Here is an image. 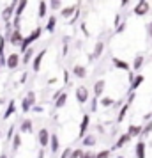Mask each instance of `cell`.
Segmentation results:
<instances>
[{"label": "cell", "instance_id": "obj_52", "mask_svg": "<svg viewBox=\"0 0 152 158\" xmlns=\"http://www.w3.org/2000/svg\"><path fill=\"white\" fill-rule=\"evenodd\" d=\"M119 23H120V15H117V16H115V22H113V25H115V27H117Z\"/></svg>", "mask_w": 152, "mask_h": 158}, {"label": "cell", "instance_id": "obj_14", "mask_svg": "<svg viewBox=\"0 0 152 158\" xmlns=\"http://www.w3.org/2000/svg\"><path fill=\"white\" fill-rule=\"evenodd\" d=\"M72 75H74L76 78L83 80L85 77H87V68H85V66H81V64H76L74 68H72Z\"/></svg>", "mask_w": 152, "mask_h": 158}, {"label": "cell", "instance_id": "obj_55", "mask_svg": "<svg viewBox=\"0 0 152 158\" xmlns=\"http://www.w3.org/2000/svg\"><path fill=\"white\" fill-rule=\"evenodd\" d=\"M55 82H57V78H50V80H48V84H50V85H53Z\"/></svg>", "mask_w": 152, "mask_h": 158}, {"label": "cell", "instance_id": "obj_2", "mask_svg": "<svg viewBox=\"0 0 152 158\" xmlns=\"http://www.w3.org/2000/svg\"><path fill=\"white\" fill-rule=\"evenodd\" d=\"M36 101H37L36 93H34V91H29V93H27V96L21 100V112H25V114H27V112H30V108L36 105Z\"/></svg>", "mask_w": 152, "mask_h": 158}, {"label": "cell", "instance_id": "obj_4", "mask_svg": "<svg viewBox=\"0 0 152 158\" xmlns=\"http://www.w3.org/2000/svg\"><path fill=\"white\" fill-rule=\"evenodd\" d=\"M149 11H150V4H149V0H140L136 6H134V9H133V13H134L136 16H145Z\"/></svg>", "mask_w": 152, "mask_h": 158}, {"label": "cell", "instance_id": "obj_7", "mask_svg": "<svg viewBox=\"0 0 152 158\" xmlns=\"http://www.w3.org/2000/svg\"><path fill=\"white\" fill-rule=\"evenodd\" d=\"M20 62H21L20 53H9L6 57V68H9V69H16L20 66Z\"/></svg>", "mask_w": 152, "mask_h": 158}, {"label": "cell", "instance_id": "obj_25", "mask_svg": "<svg viewBox=\"0 0 152 158\" xmlns=\"http://www.w3.org/2000/svg\"><path fill=\"white\" fill-rule=\"evenodd\" d=\"M16 112V101L14 100H11L7 103V108H6V112H4V121H6V119H9V117H11V115L14 114Z\"/></svg>", "mask_w": 152, "mask_h": 158}, {"label": "cell", "instance_id": "obj_26", "mask_svg": "<svg viewBox=\"0 0 152 158\" xmlns=\"http://www.w3.org/2000/svg\"><path fill=\"white\" fill-rule=\"evenodd\" d=\"M145 77L142 75V73H138V75H134V78H133V82H131V91H136L138 87L143 84Z\"/></svg>", "mask_w": 152, "mask_h": 158}, {"label": "cell", "instance_id": "obj_16", "mask_svg": "<svg viewBox=\"0 0 152 158\" xmlns=\"http://www.w3.org/2000/svg\"><path fill=\"white\" fill-rule=\"evenodd\" d=\"M32 131H34V123L30 121V119L21 121V124H20V133H32Z\"/></svg>", "mask_w": 152, "mask_h": 158}, {"label": "cell", "instance_id": "obj_38", "mask_svg": "<svg viewBox=\"0 0 152 158\" xmlns=\"http://www.w3.org/2000/svg\"><path fill=\"white\" fill-rule=\"evenodd\" d=\"M11 23H13V29H20V23H21V16H14Z\"/></svg>", "mask_w": 152, "mask_h": 158}, {"label": "cell", "instance_id": "obj_28", "mask_svg": "<svg viewBox=\"0 0 152 158\" xmlns=\"http://www.w3.org/2000/svg\"><path fill=\"white\" fill-rule=\"evenodd\" d=\"M27 6H29V0H20L18 6H16V9H14V16H21L23 13H25Z\"/></svg>", "mask_w": 152, "mask_h": 158}, {"label": "cell", "instance_id": "obj_59", "mask_svg": "<svg viewBox=\"0 0 152 158\" xmlns=\"http://www.w3.org/2000/svg\"><path fill=\"white\" fill-rule=\"evenodd\" d=\"M4 103H6V100H4V98H0V105H4Z\"/></svg>", "mask_w": 152, "mask_h": 158}, {"label": "cell", "instance_id": "obj_47", "mask_svg": "<svg viewBox=\"0 0 152 158\" xmlns=\"http://www.w3.org/2000/svg\"><path fill=\"white\" fill-rule=\"evenodd\" d=\"M134 96H136L134 91H131V93L127 94V101H126V103H133V101H134Z\"/></svg>", "mask_w": 152, "mask_h": 158}, {"label": "cell", "instance_id": "obj_1", "mask_svg": "<svg viewBox=\"0 0 152 158\" xmlns=\"http://www.w3.org/2000/svg\"><path fill=\"white\" fill-rule=\"evenodd\" d=\"M41 34H43V27H36V29L32 30V32H30V34H29L27 37H23L21 44H20V50H21V53H23L25 50H27L29 46H32V44L36 43L37 39L41 37Z\"/></svg>", "mask_w": 152, "mask_h": 158}, {"label": "cell", "instance_id": "obj_18", "mask_svg": "<svg viewBox=\"0 0 152 158\" xmlns=\"http://www.w3.org/2000/svg\"><path fill=\"white\" fill-rule=\"evenodd\" d=\"M13 16H14V7H13V6H6L4 11H2V20H4V22H11Z\"/></svg>", "mask_w": 152, "mask_h": 158}, {"label": "cell", "instance_id": "obj_36", "mask_svg": "<svg viewBox=\"0 0 152 158\" xmlns=\"http://www.w3.org/2000/svg\"><path fill=\"white\" fill-rule=\"evenodd\" d=\"M81 155H83V149L78 148V149H72L71 151V156H69V158H81Z\"/></svg>", "mask_w": 152, "mask_h": 158}, {"label": "cell", "instance_id": "obj_46", "mask_svg": "<svg viewBox=\"0 0 152 158\" xmlns=\"http://www.w3.org/2000/svg\"><path fill=\"white\" fill-rule=\"evenodd\" d=\"M81 158H95V153H90V151H83Z\"/></svg>", "mask_w": 152, "mask_h": 158}, {"label": "cell", "instance_id": "obj_30", "mask_svg": "<svg viewBox=\"0 0 152 158\" xmlns=\"http://www.w3.org/2000/svg\"><path fill=\"white\" fill-rule=\"evenodd\" d=\"M127 110H129V103H124L120 110H119V115H117V123H122L126 119V114H127Z\"/></svg>", "mask_w": 152, "mask_h": 158}, {"label": "cell", "instance_id": "obj_29", "mask_svg": "<svg viewBox=\"0 0 152 158\" xmlns=\"http://www.w3.org/2000/svg\"><path fill=\"white\" fill-rule=\"evenodd\" d=\"M55 27H57V16L51 15L50 18H48V23H46V30H48L50 34H53V32H55Z\"/></svg>", "mask_w": 152, "mask_h": 158}, {"label": "cell", "instance_id": "obj_49", "mask_svg": "<svg viewBox=\"0 0 152 158\" xmlns=\"http://www.w3.org/2000/svg\"><path fill=\"white\" fill-rule=\"evenodd\" d=\"M67 41H69V37H64V48H62V55H67Z\"/></svg>", "mask_w": 152, "mask_h": 158}, {"label": "cell", "instance_id": "obj_43", "mask_svg": "<svg viewBox=\"0 0 152 158\" xmlns=\"http://www.w3.org/2000/svg\"><path fill=\"white\" fill-rule=\"evenodd\" d=\"M13 135H14V126H11L7 130V135H6V140H13Z\"/></svg>", "mask_w": 152, "mask_h": 158}, {"label": "cell", "instance_id": "obj_24", "mask_svg": "<svg viewBox=\"0 0 152 158\" xmlns=\"http://www.w3.org/2000/svg\"><path fill=\"white\" fill-rule=\"evenodd\" d=\"M103 52H104V43L103 41H97L94 46V50H92V59H99L103 55Z\"/></svg>", "mask_w": 152, "mask_h": 158}, {"label": "cell", "instance_id": "obj_48", "mask_svg": "<svg viewBox=\"0 0 152 158\" xmlns=\"http://www.w3.org/2000/svg\"><path fill=\"white\" fill-rule=\"evenodd\" d=\"M64 84H65V85H69V84H71V82H69V71H67V69H64Z\"/></svg>", "mask_w": 152, "mask_h": 158}, {"label": "cell", "instance_id": "obj_61", "mask_svg": "<svg viewBox=\"0 0 152 158\" xmlns=\"http://www.w3.org/2000/svg\"><path fill=\"white\" fill-rule=\"evenodd\" d=\"M119 158H124V156H119Z\"/></svg>", "mask_w": 152, "mask_h": 158}, {"label": "cell", "instance_id": "obj_31", "mask_svg": "<svg viewBox=\"0 0 152 158\" xmlns=\"http://www.w3.org/2000/svg\"><path fill=\"white\" fill-rule=\"evenodd\" d=\"M6 36H2L0 34V59L4 60V64H6Z\"/></svg>", "mask_w": 152, "mask_h": 158}, {"label": "cell", "instance_id": "obj_42", "mask_svg": "<svg viewBox=\"0 0 152 158\" xmlns=\"http://www.w3.org/2000/svg\"><path fill=\"white\" fill-rule=\"evenodd\" d=\"M30 112H36V114H41V112H44V108L41 107V105H34V107L30 108Z\"/></svg>", "mask_w": 152, "mask_h": 158}, {"label": "cell", "instance_id": "obj_53", "mask_svg": "<svg viewBox=\"0 0 152 158\" xmlns=\"http://www.w3.org/2000/svg\"><path fill=\"white\" fill-rule=\"evenodd\" d=\"M18 2H20V0H11V4H9V6H13V7L16 9V6H18Z\"/></svg>", "mask_w": 152, "mask_h": 158}, {"label": "cell", "instance_id": "obj_51", "mask_svg": "<svg viewBox=\"0 0 152 158\" xmlns=\"http://www.w3.org/2000/svg\"><path fill=\"white\" fill-rule=\"evenodd\" d=\"M80 29H81V32H85V34L88 36V32H87V27H85V23H83V22L80 23Z\"/></svg>", "mask_w": 152, "mask_h": 158}, {"label": "cell", "instance_id": "obj_34", "mask_svg": "<svg viewBox=\"0 0 152 158\" xmlns=\"http://www.w3.org/2000/svg\"><path fill=\"white\" fill-rule=\"evenodd\" d=\"M101 105L103 107H113V105H115V100H113V98H103Z\"/></svg>", "mask_w": 152, "mask_h": 158}, {"label": "cell", "instance_id": "obj_35", "mask_svg": "<svg viewBox=\"0 0 152 158\" xmlns=\"http://www.w3.org/2000/svg\"><path fill=\"white\" fill-rule=\"evenodd\" d=\"M110 156H111V151L110 149H103L95 155V158H110Z\"/></svg>", "mask_w": 152, "mask_h": 158}, {"label": "cell", "instance_id": "obj_40", "mask_svg": "<svg viewBox=\"0 0 152 158\" xmlns=\"http://www.w3.org/2000/svg\"><path fill=\"white\" fill-rule=\"evenodd\" d=\"M90 112H97V96L92 98V103H90Z\"/></svg>", "mask_w": 152, "mask_h": 158}, {"label": "cell", "instance_id": "obj_23", "mask_svg": "<svg viewBox=\"0 0 152 158\" xmlns=\"http://www.w3.org/2000/svg\"><path fill=\"white\" fill-rule=\"evenodd\" d=\"M48 146H50V149H51V153H53V155H55V153H58V149H60L58 135H55V133H53V135L50 137V144H48Z\"/></svg>", "mask_w": 152, "mask_h": 158}, {"label": "cell", "instance_id": "obj_9", "mask_svg": "<svg viewBox=\"0 0 152 158\" xmlns=\"http://www.w3.org/2000/svg\"><path fill=\"white\" fill-rule=\"evenodd\" d=\"M88 124H90V115L88 114H83V119L80 123V133H78V139H83V135H87V130H88Z\"/></svg>", "mask_w": 152, "mask_h": 158}, {"label": "cell", "instance_id": "obj_21", "mask_svg": "<svg viewBox=\"0 0 152 158\" xmlns=\"http://www.w3.org/2000/svg\"><path fill=\"white\" fill-rule=\"evenodd\" d=\"M95 144H97V139L94 135H83V139H81V146L83 148H92Z\"/></svg>", "mask_w": 152, "mask_h": 158}, {"label": "cell", "instance_id": "obj_12", "mask_svg": "<svg viewBox=\"0 0 152 158\" xmlns=\"http://www.w3.org/2000/svg\"><path fill=\"white\" fill-rule=\"evenodd\" d=\"M53 103H55V108H57V110L64 108V107H65V103H67V93H64V91H62V93H60L57 98L53 100Z\"/></svg>", "mask_w": 152, "mask_h": 158}, {"label": "cell", "instance_id": "obj_17", "mask_svg": "<svg viewBox=\"0 0 152 158\" xmlns=\"http://www.w3.org/2000/svg\"><path fill=\"white\" fill-rule=\"evenodd\" d=\"M46 15H48V2L46 0H41L39 6H37V16L43 20V18H46Z\"/></svg>", "mask_w": 152, "mask_h": 158}, {"label": "cell", "instance_id": "obj_27", "mask_svg": "<svg viewBox=\"0 0 152 158\" xmlns=\"http://www.w3.org/2000/svg\"><path fill=\"white\" fill-rule=\"evenodd\" d=\"M143 62H145V57L140 53V55H136L134 57V60H133V64H131V69H134V71H140V68L143 66Z\"/></svg>", "mask_w": 152, "mask_h": 158}, {"label": "cell", "instance_id": "obj_19", "mask_svg": "<svg viewBox=\"0 0 152 158\" xmlns=\"http://www.w3.org/2000/svg\"><path fill=\"white\" fill-rule=\"evenodd\" d=\"M34 55H36V52H34V48H32V46H29L27 50L23 52L21 62H23V64H29V62H32V59H34Z\"/></svg>", "mask_w": 152, "mask_h": 158}, {"label": "cell", "instance_id": "obj_44", "mask_svg": "<svg viewBox=\"0 0 152 158\" xmlns=\"http://www.w3.org/2000/svg\"><path fill=\"white\" fill-rule=\"evenodd\" d=\"M71 148H65V149L64 151H62V155H60V158H69V156H71Z\"/></svg>", "mask_w": 152, "mask_h": 158}, {"label": "cell", "instance_id": "obj_54", "mask_svg": "<svg viewBox=\"0 0 152 158\" xmlns=\"http://www.w3.org/2000/svg\"><path fill=\"white\" fill-rule=\"evenodd\" d=\"M129 4V0H120V7H124V6H127Z\"/></svg>", "mask_w": 152, "mask_h": 158}, {"label": "cell", "instance_id": "obj_32", "mask_svg": "<svg viewBox=\"0 0 152 158\" xmlns=\"http://www.w3.org/2000/svg\"><path fill=\"white\" fill-rule=\"evenodd\" d=\"M20 146H21V135L16 133V135H13V151H18Z\"/></svg>", "mask_w": 152, "mask_h": 158}, {"label": "cell", "instance_id": "obj_57", "mask_svg": "<svg viewBox=\"0 0 152 158\" xmlns=\"http://www.w3.org/2000/svg\"><path fill=\"white\" fill-rule=\"evenodd\" d=\"M4 66H6V64H4V60H2V59H0V69H2V68H4Z\"/></svg>", "mask_w": 152, "mask_h": 158}, {"label": "cell", "instance_id": "obj_41", "mask_svg": "<svg viewBox=\"0 0 152 158\" xmlns=\"http://www.w3.org/2000/svg\"><path fill=\"white\" fill-rule=\"evenodd\" d=\"M78 18H80V11L76 9V11H74V15H72L71 18H69V25H71V23H74L76 20H78Z\"/></svg>", "mask_w": 152, "mask_h": 158}, {"label": "cell", "instance_id": "obj_60", "mask_svg": "<svg viewBox=\"0 0 152 158\" xmlns=\"http://www.w3.org/2000/svg\"><path fill=\"white\" fill-rule=\"evenodd\" d=\"M0 139H2V131H0Z\"/></svg>", "mask_w": 152, "mask_h": 158}, {"label": "cell", "instance_id": "obj_33", "mask_svg": "<svg viewBox=\"0 0 152 158\" xmlns=\"http://www.w3.org/2000/svg\"><path fill=\"white\" fill-rule=\"evenodd\" d=\"M50 9L51 11H58V9H62V0H50Z\"/></svg>", "mask_w": 152, "mask_h": 158}, {"label": "cell", "instance_id": "obj_45", "mask_svg": "<svg viewBox=\"0 0 152 158\" xmlns=\"http://www.w3.org/2000/svg\"><path fill=\"white\" fill-rule=\"evenodd\" d=\"M124 30H126V22L119 23V25H117V29H115V32H117V34H120V32H124Z\"/></svg>", "mask_w": 152, "mask_h": 158}, {"label": "cell", "instance_id": "obj_3", "mask_svg": "<svg viewBox=\"0 0 152 158\" xmlns=\"http://www.w3.org/2000/svg\"><path fill=\"white\" fill-rule=\"evenodd\" d=\"M88 100H90V93H88L87 87H85V85L76 87V101H78L80 105H85Z\"/></svg>", "mask_w": 152, "mask_h": 158}, {"label": "cell", "instance_id": "obj_56", "mask_svg": "<svg viewBox=\"0 0 152 158\" xmlns=\"http://www.w3.org/2000/svg\"><path fill=\"white\" fill-rule=\"evenodd\" d=\"M37 158H44V151H43V149L39 151V155H37Z\"/></svg>", "mask_w": 152, "mask_h": 158}, {"label": "cell", "instance_id": "obj_50", "mask_svg": "<svg viewBox=\"0 0 152 158\" xmlns=\"http://www.w3.org/2000/svg\"><path fill=\"white\" fill-rule=\"evenodd\" d=\"M29 78V73H21V77H20V84H25Z\"/></svg>", "mask_w": 152, "mask_h": 158}, {"label": "cell", "instance_id": "obj_39", "mask_svg": "<svg viewBox=\"0 0 152 158\" xmlns=\"http://www.w3.org/2000/svg\"><path fill=\"white\" fill-rule=\"evenodd\" d=\"M145 30H147V37L152 41V22H149L147 25H145Z\"/></svg>", "mask_w": 152, "mask_h": 158}, {"label": "cell", "instance_id": "obj_15", "mask_svg": "<svg viewBox=\"0 0 152 158\" xmlns=\"http://www.w3.org/2000/svg\"><path fill=\"white\" fill-rule=\"evenodd\" d=\"M104 89H106V80H97L94 84V96H103V93H104Z\"/></svg>", "mask_w": 152, "mask_h": 158}, {"label": "cell", "instance_id": "obj_5", "mask_svg": "<svg viewBox=\"0 0 152 158\" xmlns=\"http://www.w3.org/2000/svg\"><path fill=\"white\" fill-rule=\"evenodd\" d=\"M23 37H25V36L21 34V30H20V29H13V32L7 36V41L13 44V46H20L21 41H23Z\"/></svg>", "mask_w": 152, "mask_h": 158}, {"label": "cell", "instance_id": "obj_11", "mask_svg": "<svg viewBox=\"0 0 152 158\" xmlns=\"http://www.w3.org/2000/svg\"><path fill=\"white\" fill-rule=\"evenodd\" d=\"M111 64L115 66L117 69H120V71H129V69H131V66L127 64L126 60H122V59H119V57L111 59Z\"/></svg>", "mask_w": 152, "mask_h": 158}, {"label": "cell", "instance_id": "obj_8", "mask_svg": "<svg viewBox=\"0 0 152 158\" xmlns=\"http://www.w3.org/2000/svg\"><path fill=\"white\" fill-rule=\"evenodd\" d=\"M50 137H51V133L48 131V130L41 128L39 133H37V142H39V146H41V148H46V146L50 144Z\"/></svg>", "mask_w": 152, "mask_h": 158}, {"label": "cell", "instance_id": "obj_6", "mask_svg": "<svg viewBox=\"0 0 152 158\" xmlns=\"http://www.w3.org/2000/svg\"><path fill=\"white\" fill-rule=\"evenodd\" d=\"M44 55H46V48L34 55V59H32V71H34V73H39L41 64H43V60H44Z\"/></svg>", "mask_w": 152, "mask_h": 158}, {"label": "cell", "instance_id": "obj_37", "mask_svg": "<svg viewBox=\"0 0 152 158\" xmlns=\"http://www.w3.org/2000/svg\"><path fill=\"white\" fill-rule=\"evenodd\" d=\"M152 131V121L150 123H147V126H143V130H142V135L143 137H147L149 133Z\"/></svg>", "mask_w": 152, "mask_h": 158}, {"label": "cell", "instance_id": "obj_58", "mask_svg": "<svg viewBox=\"0 0 152 158\" xmlns=\"http://www.w3.org/2000/svg\"><path fill=\"white\" fill-rule=\"evenodd\" d=\"M0 158H9V156L6 155V153H2V155H0Z\"/></svg>", "mask_w": 152, "mask_h": 158}, {"label": "cell", "instance_id": "obj_10", "mask_svg": "<svg viewBox=\"0 0 152 158\" xmlns=\"http://www.w3.org/2000/svg\"><path fill=\"white\" fill-rule=\"evenodd\" d=\"M145 149H147V144H145L143 140H138L136 146H134V156L136 158H145L147 156Z\"/></svg>", "mask_w": 152, "mask_h": 158}, {"label": "cell", "instance_id": "obj_22", "mask_svg": "<svg viewBox=\"0 0 152 158\" xmlns=\"http://www.w3.org/2000/svg\"><path fill=\"white\" fill-rule=\"evenodd\" d=\"M78 9V4H74V6H67V7H62V11H60V16L62 18H71L72 15H74V11Z\"/></svg>", "mask_w": 152, "mask_h": 158}, {"label": "cell", "instance_id": "obj_13", "mask_svg": "<svg viewBox=\"0 0 152 158\" xmlns=\"http://www.w3.org/2000/svg\"><path fill=\"white\" fill-rule=\"evenodd\" d=\"M131 139H133V137H131L129 133H127V131H126V133H122V135L119 137V140L115 142V146H113V149H120V148H124V146H126V144L129 142Z\"/></svg>", "mask_w": 152, "mask_h": 158}, {"label": "cell", "instance_id": "obj_20", "mask_svg": "<svg viewBox=\"0 0 152 158\" xmlns=\"http://www.w3.org/2000/svg\"><path fill=\"white\" fill-rule=\"evenodd\" d=\"M142 130H143V126H142V124H129L127 133H129V135L134 139V137H140V135H142Z\"/></svg>", "mask_w": 152, "mask_h": 158}]
</instances>
